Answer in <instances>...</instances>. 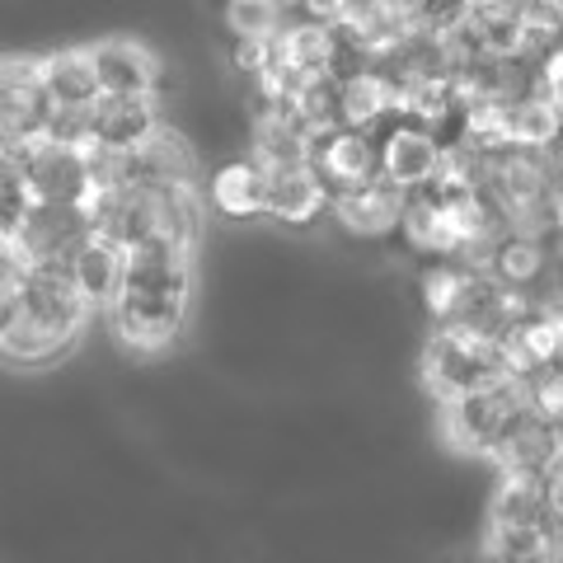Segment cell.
<instances>
[{
  "mask_svg": "<svg viewBox=\"0 0 563 563\" xmlns=\"http://www.w3.org/2000/svg\"><path fill=\"white\" fill-rule=\"evenodd\" d=\"M188 291H192L188 244H174L165 235L141 244L122 263V287L118 301L109 306L113 333L141 352L165 347L188 320Z\"/></svg>",
  "mask_w": 563,
  "mask_h": 563,
  "instance_id": "obj_1",
  "label": "cell"
},
{
  "mask_svg": "<svg viewBox=\"0 0 563 563\" xmlns=\"http://www.w3.org/2000/svg\"><path fill=\"white\" fill-rule=\"evenodd\" d=\"M422 376L442 404H455L465 395H479L498 380H512V352L498 343H479L470 333L437 329L428 352H422Z\"/></svg>",
  "mask_w": 563,
  "mask_h": 563,
  "instance_id": "obj_2",
  "label": "cell"
},
{
  "mask_svg": "<svg viewBox=\"0 0 563 563\" xmlns=\"http://www.w3.org/2000/svg\"><path fill=\"white\" fill-rule=\"evenodd\" d=\"M531 413H536L531 399H526V390L512 376V380L488 385V390H479V395H465V399L446 404V432L461 451L493 455Z\"/></svg>",
  "mask_w": 563,
  "mask_h": 563,
  "instance_id": "obj_3",
  "label": "cell"
},
{
  "mask_svg": "<svg viewBox=\"0 0 563 563\" xmlns=\"http://www.w3.org/2000/svg\"><path fill=\"white\" fill-rule=\"evenodd\" d=\"M95 240L90 211L85 207H66V202H33L24 211L20 231H14V254L24 268H52L66 273V263L76 258L80 244Z\"/></svg>",
  "mask_w": 563,
  "mask_h": 563,
  "instance_id": "obj_4",
  "label": "cell"
},
{
  "mask_svg": "<svg viewBox=\"0 0 563 563\" xmlns=\"http://www.w3.org/2000/svg\"><path fill=\"white\" fill-rule=\"evenodd\" d=\"M10 161L20 169L29 202H66V207L90 202V155L85 151L33 141L24 151H10Z\"/></svg>",
  "mask_w": 563,
  "mask_h": 563,
  "instance_id": "obj_5",
  "label": "cell"
},
{
  "mask_svg": "<svg viewBox=\"0 0 563 563\" xmlns=\"http://www.w3.org/2000/svg\"><path fill=\"white\" fill-rule=\"evenodd\" d=\"M52 99L43 90L38 62H0V151H24L43 141Z\"/></svg>",
  "mask_w": 563,
  "mask_h": 563,
  "instance_id": "obj_6",
  "label": "cell"
},
{
  "mask_svg": "<svg viewBox=\"0 0 563 563\" xmlns=\"http://www.w3.org/2000/svg\"><path fill=\"white\" fill-rule=\"evenodd\" d=\"M14 296H20V320L29 329L57 339L62 347L76 343V333L85 324V310L76 287L66 282V273H52V268H24L20 282H14Z\"/></svg>",
  "mask_w": 563,
  "mask_h": 563,
  "instance_id": "obj_7",
  "label": "cell"
},
{
  "mask_svg": "<svg viewBox=\"0 0 563 563\" xmlns=\"http://www.w3.org/2000/svg\"><path fill=\"white\" fill-rule=\"evenodd\" d=\"M85 211H90L95 240L113 244L118 254H132L141 244L161 240V192H136V188L90 192Z\"/></svg>",
  "mask_w": 563,
  "mask_h": 563,
  "instance_id": "obj_8",
  "label": "cell"
},
{
  "mask_svg": "<svg viewBox=\"0 0 563 563\" xmlns=\"http://www.w3.org/2000/svg\"><path fill=\"white\" fill-rule=\"evenodd\" d=\"M198 184V161L184 146V136L174 132H155L151 141H141L136 151L118 155V188H136V192H174V188H192Z\"/></svg>",
  "mask_w": 563,
  "mask_h": 563,
  "instance_id": "obj_9",
  "label": "cell"
},
{
  "mask_svg": "<svg viewBox=\"0 0 563 563\" xmlns=\"http://www.w3.org/2000/svg\"><path fill=\"white\" fill-rule=\"evenodd\" d=\"M85 57H90L99 99H155L161 62L151 57V47L132 38H109L99 47H85Z\"/></svg>",
  "mask_w": 563,
  "mask_h": 563,
  "instance_id": "obj_10",
  "label": "cell"
},
{
  "mask_svg": "<svg viewBox=\"0 0 563 563\" xmlns=\"http://www.w3.org/2000/svg\"><path fill=\"white\" fill-rule=\"evenodd\" d=\"M372 136L380 141V179L395 184L399 192H413L442 174V146L432 141V132L395 118L390 132H372Z\"/></svg>",
  "mask_w": 563,
  "mask_h": 563,
  "instance_id": "obj_11",
  "label": "cell"
},
{
  "mask_svg": "<svg viewBox=\"0 0 563 563\" xmlns=\"http://www.w3.org/2000/svg\"><path fill=\"white\" fill-rule=\"evenodd\" d=\"M488 531H550L559 536V474L550 479H503Z\"/></svg>",
  "mask_w": 563,
  "mask_h": 563,
  "instance_id": "obj_12",
  "label": "cell"
},
{
  "mask_svg": "<svg viewBox=\"0 0 563 563\" xmlns=\"http://www.w3.org/2000/svg\"><path fill=\"white\" fill-rule=\"evenodd\" d=\"M161 132L155 99H99L90 109V151L128 155Z\"/></svg>",
  "mask_w": 563,
  "mask_h": 563,
  "instance_id": "obj_13",
  "label": "cell"
},
{
  "mask_svg": "<svg viewBox=\"0 0 563 563\" xmlns=\"http://www.w3.org/2000/svg\"><path fill=\"white\" fill-rule=\"evenodd\" d=\"M488 461L503 470V479H550L559 474V422L531 413Z\"/></svg>",
  "mask_w": 563,
  "mask_h": 563,
  "instance_id": "obj_14",
  "label": "cell"
},
{
  "mask_svg": "<svg viewBox=\"0 0 563 563\" xmlns=\"http://www.w3.org/2000/svg\"><path fill=\"white\" fill-rule=\"evenodd\" d=\"M122 263H128V254H118L113 244H103V240H90L76 250V258L66 263V282L76 287L85 310H109L118 301Z\"/></svg>",
  "mask_w": 563,
  "mask_h": 563,
  "instance_id": "obj_15",
  "label": "cell"
},
{
  "mask_svg": "<svg viewBox=\"0 0 563 563\" xmlns=\"http://www.w3.org/2000/svg\"><path fill=\"white\" fill-rule=\"evenodd\" d=\"M263 211L287 225H306L324 211V198L314 179L306 174V165H291V169H263Z\"/></svg>",
  "mask_w": 563,
  "mask_h": 563,
  "instance_id": "obj_16",
  "label": "cell"
},
{
  "mask_svg": "<svg viewBox=\"0 0 563 563\" xmlns=\"http://www.w3.org/2000/svg\"><path fill=\"white\" fill-rule=\"evenodd\" d=\"M38 76H43V90L52 99V109L62 113H90L99 103L95 90V70L85 52H57V57L38 62Z\"/></svg>",
  "mask_w": 563,
  "mask_h": 563,
  "instance_id": "obj_17",
  "label": "cell"
},
{
  "mask_svg": "<svg viewBox=\"0 0 563 563\" xmlns=\"http://www.w3.org/2000/svg\"><path fill=\"white\" fill-rule=\"evenodd\" d=\"M333 217H339L347 231H357V235H385V231H395L399 217H404V192L395 184H366L362 192H352V198L343 202H333Z\"/></svg>",
  "mask_w": 563,
  "mask_h": 563,
  "instance_id": "obj_18",
  "label": "cell"
},
{
  "mask_svg": "<svg viewBox=\"0 0 563 563\" xmlns=\"http://www.w3.org/2000/svg\"><path fill=\"white\" fill-rule=\"evenodd\" d=\"M211 202L225 217H263V169L254 161H235L211 179Z\"/></svg>",
  "mask_w": 563,
  "mask_h": 563,
  "instance_id": "obj_19",
  "label": "cell"
},
{
  "mask_svg": "<svg viewBox=\"0 0 563 563\" xmlns=\"http://www.w3.org/2000/svg\"><path fill=\"white\" fill-rule=\"evenodd\" d=\"M29 192L20 184V169H14V161L5 155V165H0V244H10L14 231H20L24 211H29Z\"/></svg>",
  "mask_w": 563,
  "mask_h": 563,
  "instance_id": "obj_20",
  "label": "cell"
},
{
  "mask_svg": "<svg viewBox=\"0 0 563 563\" xmlns=\"http://www.w3.org/2000/svg\"><path fill=\"white\" fill-rule=\"evenodd\" d=\"M225 20H231V33L240 43H268L273 29H277V5H268V0H254V5H231V10H225Z\"/></svg>",
  "mask_w": 563,
  "mask_h": 563,
  "instance_id": "obj_21",
  "label": "cell"
},
{
  "mask_svg": "<svg viewBox=\"0 0 563 563\" xmlns=\"http://www.w3.org/2000/svg\"><path fill=\"white\" fill-rule=\"evenodd\" d=\"M14 320H20V296H14V282H10V287H0V339L14 329Z\"/></svg>",
  "mask_w": 563,
  "mask_h": 563,
  "instance_id": "obj_22",
  "label": "cell"
},
{
  "mask_svg": "<svg viewBox=\"0 0 563 563\" xmlns=\"http://www.w3.org/2000/svg\"><path fill=\"white\" fill-rule=\"evenodd\" d=\"M0 165H5V151H0Z\"/></svg>",
  "mask_w": 563,
  "mask_h": 563,
  "instance_id": "obj_23",
  "label": "cell"
}]
</instances>
